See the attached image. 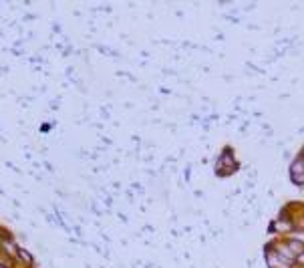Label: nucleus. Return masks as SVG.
I'll return each mask as SVG.
<instances>
[{
  "label": "nucleus",
  "mask_w": 304,
  "mask_h": 268,
  "mask_svg": "<svg viewBox=\"0 0 304 268\" xmlns=\"http://www.w3.org/2000/svg\"><path fill=\"white\" fill-rule=\"evenodd\" d=\"M268 262H270L272 268H288V264H286V262H284L282 258L278 260V258H276V256H274L272 252H268Z\"/></svg>",
  "instance_id": "f257e3e1"
},
{
  "label": "nucleus",
  "mask_w": 304,
  "mask_h": 268,
  "mask_svg": "<svg viewBox=\"0 0 304 268\" xmlns=\"http://www.w3.org/2000/svg\"><path fill=\"white\" fill-rule=\"evenodd\" d=\"M18 256H20V258H25V260H27V262H29V264H31V262H33V258H31V256H29V254H27V252H25V250H18Z\"/></svg>",
  "instance_id": "f03ea898"
}]
</instances>
